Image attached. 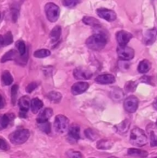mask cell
<instances>
[{"label": "cell", "instance_id": "6da1fadb", "mask_svg": "<svg viewBox=\"0 0 157 158\" xmlns=\"http://www.w3.org/2000/svg\"><path fill=\"white\" fill-rule=\"evenodd\" d=\"M106 43V38L103 34L96 33L89 36L86 43L89 49L94 51H100L105 47Z\"/></svg>", "mask_w": 157, "mask_h": 158}, {"label": "cell", "instance_id": "7a4b0ae2", "mask_svg": "<svg viewBox=\"0 0 157 158\" xmlns=\"http://www.w3.org/2000/svg\"><path fill=\"white\" fill-rule=\"evenodd\" d=\"M129 141L131 144L140 148L147 143V137L143 130L139 127H134L131 131Z\"/></svg>", "mask_w": 157, "mask_h": 158}, {"label": "cell", "instance_id": "3957f363", "mask_svg": "<svg viewBox=\"0 0 157 158\" xmlns=\"http://www.w3.org/2000/svg\"><path fill=\"white\" fill-rule=\"evenodd\" d=\"M29 131L27 129L17 130L9 135V140L13 144L18 145L26 143L29 138Z\"/></svg>", "mask_w": 157, "mask_h": 158}, {"label": "cell", "instance_id": "277c9868", "mask_svg": "<svg viewBox=\"0 0 157 158\" xmlns=\"http://www.w3.org/2000/svg\"><path fill=\"white\" fill-rule=\"evenodd\" d=\"M45 12L48 20H49L51 23L56 22L59 17V8L53 2H48L45 6Z\"/></svg>", "mask_w": 157, "mask_h": 158}, {"label": "cell", "instance_id": "5b68a950", "mask_svg": "<svg viewBox=\"0 0 157 158\" xmlns=\"http://www.w3.org/2000/svg\"><path fill=\"white\" fill-rule=\"evenodd\" d=\"M69 119L63 115H57L54 122V128L58 134H64L69 130Z\"/></svg>", "mask_w": 157, "mask_h": 158}, {"label": "cell", "instance_id": "8992f818", "mask_svg": "<svg viewBox=\"0 0 157 158\" xmlns=\"http://www.w3.org/2000/svg\"><path fill=\"white\" fill-rule=\"evenodd\" d=\"M117 54L123 60H130L135 56V51L129 46H118Z\"/></svg>", "mask_w": 157, "mask_h": 158}, {"label": "cell", "instance_id": "52a82bcc", "mask_svg": "<svg viewBox=\"0 0 157 158\" xmlns=\"http://www.w3.org/2000/svg\"><path fill=\"white\" fill-rule=\"evenodd\" d=\"M139 100L135 96H129L125 100L124 108L128 113H135L138 108Z\"/></svg>", "mask_w": 157, "mask_h": 158}, {"label": "cell", "instance_id": "ba28073f", "mask_svg": "<svg viewBox=\"0 0 157 158\" xmlns=\"http://www.w3.org/2000/svg\"><path fill=\"white\" fill-rule=\"evenodd\" d=\"M96 13L100 18L108 22H112L116 19V14L114 11L106 8H100L96 10Z\"/></svg>", "mask_w": 157, "mask_h": 158}, {"label": "cell", "instance_id": "9c48e42d", "mask_svg": "<svg viewBox=\"0 0 157 158\" xmlns=\"http://www.w3.org/2000/svg\"><path fill=\"white\" fill-rule=\"evenodd\" d=\"M18 106L20 108L19 112V117L22 118H25L26 117V113L29 110V106H30L31 101L29 100V97L27 96H24V97H21L18 100Z\"/></svg>", "mask_w": 157, "mask_h": 158}, {"label": "cell", "instance_id": "30bf717a", "mask_svg": "<svg viewBox=\"0 0 157 158\" xmlns=\"http://www.w3.org/2000/svg\"><path fill=\"white\" fill-rule=\"evenodd\" d=\"M115 37H116V40L119 46H126V44L132 39V35L130 32H128L124 30H121L117 32Z\"/></svg>", "mask_w": 157, "mask_h": 158}, {"label": "cell", "instance_id": "8fae6325", "mask_svg": "<svg viewBox=\"0 0 157 158\" xmlns=\"http://www.w3.org/2000/svg\"><path fill=\"white\" fill-rule=\"evenodd\" d=\"M73 76L76 80H89L92 77V73L86 68L78 67L74 69Z\"/></svg>", "mask_w": 157, "mask_h": 158}, {"label": "cell", "instance_id": "7c38bea8", "mask_svg": "<svg viewBox=\"0 0 157 158\" xmlns=\"http://www.w3.org/2000/svg\"><path fill=\"white\" fill-rule=\"evenodd\" d=\"M89 88V83L86 82H77L72 85L71 91L73 95H78L86 92Z\"/></svg>", "mask_w": 157, "mask_h": 158}, {"label": "cell", "instance_id": "4fadbf2b", "mask_svg": "<svg viewBox=\"0 0 157 158\" xmlns=\"http://www.w3.org/2000/svg\"><path fill=\"white\" fill-rule=\"evenodd\" d=\"M115 77L109 73L101 74L95 78V82L99 84H111V83H115Z\"/></svg>", "mask_w": 157, "mask_h": 158}, {"label": "cell", "instance_id": "5bb4252c", "mask_svg": "<svg viewBox=\"0 0 157 158\" xmlns=\"http://www.w3.org/2000/svg\"><path fill=\"white\" fill-rule=\"evenodd\" d=\"M68 135L71 140L77 141L80 138V129L79 127L76 124L71 125L68 130Z\"/></svg>", "mask_w": 157, "mask_h": 158}, {"label": "cell", "instance_id": "9a60e30c", "mask_svg": "<svg viewBox=\"0 0 157 158\" xmlns=\"http://www.w3.org/2000/svg\"><path fill=\"white\" fill-rule=\"evenodd\" d=\"M52 116V110L50 108H46L42 111L40 112L37 117V123H44V122H48V120L50 119V117Z\"/></svg>", "mask_w": 157, "mask_h": 158}, {"label": "cell", "instance_id": "2e32d148", "mask_svg": "<svg viewBox=\"0 0 157 158\" xmlns=\"http://www.w3.org/2000/svg\"><path fill=\"white\" fill-rule=\"evenodd\" d=\"M14 117H15V116L12 114L0 115V131L7 127L10 122L13 120Z\"/></svg>", "mask_w": 157, "mask_h": 158}, {"label": "cell", "instance_id": "e0dca14e", "mask_svg": "<svg viewBox=\"0 0 157 158\" xmlns=\"http://www.w3.org/2000/svg\"><path fill=\"white\" fill-rule=\"evenodd\" d=\"M156 32L155 29H152L148 30L145 33L144 35V43L146 45H151L154 43L155 40Z\"/></svg>", "mask_w": 157, "mask_h": 158}, {"label": "cell", "instance_id": "ac0fdd59", "mask_svg": "<svg viewBox=\"0 0 157 158\" xmlns=\"http://www.w3.org/2000/svg\"><path fill=\"white\" fill-rule=\"evenodd\" d=\"M127 154L129 156L131 157H141L145 158L147 157L148 153L146 151H143L140 149H136V148H130L128 150Z\"/></svg>", "mask_w": 157, "mask_h": 158}, {"label": "cell", "instance_id": "d6986e66", "mask_svg": "<svg viewBox=\"0 0 157 158\" xmlns=\"http://www.w3.org/2000/svg\"><path fill=\"white\" fill-rule=\"evenodd\" d=\"M43 106V103L42 100H40L38 98H34L31 100V110L33 114H36L40 110L42 109Z\"/></svg>", "mask_w": 157, "mask_h": 158}, {"label": "cell", "instance_id": "ffe728a7", "mask_svg": "<svg viewBox=\"0 0 157 158\" xmlns=\"http://www.w3.org/2000/svg\"><path fill=\"white\" fill-rule=\"evenodd\" d=\"M129 126H130V121L129 120H125L122 123H120L119 124L116 125L115 128V131L119 133V134H125V133L127 132Z\"/></svg>", "mask_w": 157, "mask_h": 158}, {"label": "cell", "instance_id": "44dd1931", "mask_svg": "<svg viewBox=\"0 0 157 158\" xmlns=\"http://www.w3.org/2000/svg\"><path fill=\"white\" fill-rule=\"evenodd\" d=\"M151 68V63H149V60H143L139 63L138 66V71L140 73H146Z\"/></svg>", "mask_w": 157, "mask_h": 158}, {"label": "cell", "instance_id": "7402d4cb", "mask_svg": "<svg viewBox=\"0 0 157 158\" xmlns=\"http://www.w3.org/2000/svg\"><path fill=\"white\" fill-rule=\"evenodd\" d=\"M61 31L62 29L59 26H56L52 29V30L51 31L50 33V39L52 43H56L58 40H59V37L61 35Z\"/></svg>", "mask_w": 157, "mask_h": 158}, {"label": "cell", "instance_id": "603a6c76", "mask_svg": "<svg viewBox=\"0 0 157 158\" xmlns=\"http://www.w3.org/2000/svg\"><path fill=\"white\" fill-rule=\"evenodd\" d=\"M2 80L3 84L6 85V86H9L13 82V77L11 75L9 71L6 70L2 73Z\"/></svg>", "mask_w": 157, "mask_h": 158}, {"label": "cell", "instance_id": "cb8c5ba5", "mask_svg": "<svg viewBox=\"0 0 157 158\" xmlns=\"http://www.w3.org/2000/svg\"><path fill=\"white\" fill-rule=\"evenodd\" d=\"M17 57V52L16 51L14 50V49H11L9 52H6L4 56H2V58L1 59L2 63H5V62L9 61V60H15Z\"/></svg>", "mask_w": 157, "mask_h": 158}, {"label": "cell", "instance_id": "d4e9b609", "mask_svg": "<svg viewBox=\"0 0 157 158\" xmlns=\"http://www.w3.org/2000/svg\"><path fill=\"white\" fill-rule=\"evenodd\" d=\"M112 147V142L108 140H101L97 143V148L99 150H109Z\"/></svg>", "mask_w": 157, "mask_h": 158}, {"label": "cell", "instance_id": "484cf974", "mask_svg": "<svg viewBox=\"0 0 157 158\" xmlns=\"http://www.w3.org/2000/svg\"><path fill=\"white\" fill-rule=\"evenodd\" d=\"M48 98L53 103H58L61 100L62 95L60 93L52 91V92L49 93V94H48Z\"/></svg>", "mask_w": 157, "mask_h": 158}, {"label": "cell", "instance_id": "4316f807", "mask_svg": "<svg viewBox=\"0 0 157 158\" xmlns=\"http://www.w3.org/2000/svg\"><path fill=\"white\" fill-rule=\"evenodd\" d=\"M50 54L51 52L49 49H38V50H36L34 52V56L36 57V58H45V57H47L49 56H50Z\"/></svg>", "mask_w": 157, "mask_h": 158}, {"label": "cell", "instance_id": "83f0119b", "mask_svg": "<svg viewBox=\"0 0 157 158\" xmlns=\"http://www.w3.org/2000/svg\"><path fill=\"white\" fill-rule=\"evenodd\" d=\"M83 23L85 24L88 25V26H99V22L96 19L93 18V17H89L86 16L84 17L83 19Z\"/></svg>", "mask_w": 157, "mask_h": 158}, {"label": "cell", "instance_id": "f1b7e54d", "mask_svg": "<svg viewBox=\"0 0 157 158\" xmlns=\"http://www.w3.org/2000/svg\"><path fill=\"white\" fill-rule=\"evenodd\" d=\"M111 96H112V98L113 100H120L123 97V91L119 88H114L112 90V92H111Z\"/></svg>", "mask_w": 157, "mask_h": 158}, {"label": "cell", "instance_id": "f546056e", "mask_svg": "<svg viewBox=\"0 0 157 158\" xmlns=\"http://www.w3.org/2000/svg\"><path fill=\"white\" fill-rule=\"evenodd\" d=\"M15 46H16L17 49H18L19 55L21 56H23L26 54V43H25L22 40H19V41L17 42Z\"/></svg>", "mask_w": 157, "mask_h": 158}, {"label": "cell", "instance_id": "4dcf8cb0", "mask_svg": "<svg viewBox=\"0 0 157 158\" xmlns=\"http://www.w3.org/2000/svg\"><path fill=\"white\" fill-rule=\"evenodd\" d=\"M38 127L42 131L46 134H49L51 131V125L49 122H44V123H38Z\"/></svg>", "mask_w": 157, "mask_h": 158}, {"label": "cell", "instance_id": "1f68e13d", "mask_svg": "<svg viewBox=\"0 0 157 158\" xmlns=\"http://www.w3.org/2000/svg\"><path fill=\"white\" fill-rule=\"evenodd\" d=\"M3 41H4V46L10 45L12 43V41H13V37H12V32H6L4 36H3Z\"/></svg>", "mask_w": 157, "mask_h": 158}, {"label": "cell", "instance_id": "d6a6232c", "mask_svg": "<svg viewBox=\"0 0 157 158\" xmlns=\"http://www.w3.org/2000/svg\"><path fill=\"white\" fill-rule=\"evenodd\" d=\"M66 156L67 158H83V155L80 152L75 151H72V150H69L66 153Z\"/></svg>", "mask_w": 157, "mask_h": 158}, {"label": "cell", "instance_id": "836d02e7", "mask_svg": "<svg viewBox=\"0 0 157 158\" xmlns=\"http://www.w3.org/2000/svg\"><path fill=\"white\" fill-rule=\"evenodd\" d=\"M85 134H86V137L91 140H95L97 137L95 132L92 129L86 130V131H85Z\"/></svg>", "mask_w": 157, "mask_h": 158}, {"label": "cell", "instance_id": "e575fe53", "mask_svg": "<svg viewBox=\"0 0 157 158\" xmlns=\"http://www.w3.org/2000/svg\"><path fill=\"white\" fill-rule=\"evenodd\" d=\"M18 89V86H17V85H14V86H12V89H11V97H12V100L13 104H15V103Z\"/></svg>", "mask_w": 157, "mask_h": 158}, {"label": "cell", "instance_id": "d590c367", "mask_svg": "<svg viewBox=\"0 0 157 158\" xmlns=\"http://www.w3.org/2000/svg\"><path fill=\"white\" fill-rule=\"evenodd\" d=\"M78 3L79 2L77 0H65L62 2V4L68 8H74Z\"/></svg>", "mask_w": 157, "mask_h": 158}, {"label": "cell", "instance_id": "8d00e7d4", "mask_svg": "<svg viewBox=\"0 0 157 158\" xmlns=\"http://www.w3.org/2000/svg\"><path fill=\"white\" fill-rule=\"evenodd\" d=\"M135 87H136V83H134V82L131 81L129 82L126 84V86H125V89H126V91H129V92H132L135 89Z\"/></svg>", "mask_w": 157, "mask_h": 158}, {"label": "cell", "instance_id": "74e56055", "mask_svg": "<svg viewBox=\"0 0 157 158\" xmlns=\"http://www.w3.org/2000/svg\"><path fill=\"white\" fill-rule=\"evenodd\" d=\"M150 144L152 147H157V135L153 132L150 134Z\"/></svg>", "mask_w": 157, "mask_h": 158}, {"label": "cell", "instance_id": "f35d334b", "mask_svg": "<svg viewBox=\"0 0 157 158\" xmlns=\"http://www.w3.org/2000/svg\"><path fill=\"white\" fill-rule=\"evenodd\" d=\"M9 149V146L7 142L2 138H0V150L2 151H8Z\"/></svg>", "mask_w": 157, "mask_h": 158}, {"label": "cell", "instance_id": "ab89813d", "mask_svg": "<svg viewBox=\"0 0 157 158\" xmlns=\"http://www.w3.org/2000/svg\"><path fill=\"white\" fill-rule=\"evenodd\" d=\"M36 87H37L36 83H34V82H32V83H29V84L26 86V92L29 93V94H30V93H32L34 89H36Z\"/></svg>", "mask_w": 157, "mask_h": 158}, {"label": "cell", "instance_id": "60d3db41", "mask_svg": "<svg viewBox=\"0 0 157 158\" xmlns=\"http://www.w3.org/2000/svg\"><path fill=\"white\" fill-rule=\"evenodd\" d=\"M11 12H12V20H13V22H15L17 20V19H18V9H17V8H12Z\"/></svg>", "mask_w": 157, "mask_h": 158}, {"label": "cell", "instance_id": "b9f144b4", "mask_svg": "<svg viewBox=\"0 0 157 158\" xmlns=\"http://www.w3.org/2000/svg\"><path fill=\"white\" fill-rule=\"evenodd\" d=\"M5 106V101H4V99L3 97L0 95V110L2 109Z\"/></svg>", "mask_w": 157, "mask_h": 158}, {"label": "cell", "instance_id": "7bdbcfd3", "mask_svg": "<svg viewBox=\"0 0 157 158\" xmlns=\"http://www.w3.org/2000/svg\"><path fill=\"white\" fill-rule=\"evenodd\" d=\"M2 46H4V41H3V36L0 35V48Z\"/></svg>", "mask_w": 157, "mask_h": 158}, {"label": "cell", "instance_id": "ee69618b", "mask_svg": "<svg viewBox=\"0 0 157 158\" xmlns=\"http://www.w3.org/2000/svg\"><path fill=\"white\" fill-rule=\"evenodd\" d=\"M152 106H153V107L157 110V98L154 100L153 103H152Z\"/></svg>", "mask_w": 157, "mask_h": 158}, {"label": "cell", "instance_id": "f6af8a7d", "mask_svg": "<svg viewBox=\"0 0 157 158\" xmlns=\"http://www.w3.org/2000/svg\"><path fill=\"white\" fill-rule=\"evenodd\" d=\"M109 158H117V157H109Z\"/></svg>", "mask_w": 157, "mask_h": 158}, {"label": "cell", "instance_id": "bcb514c9", "mask_svg": "<svg viewBox=\"0 0 157 158\" xmlns=\"http://www.w3.org/2000/svg\"><path fill=\"white\" fill-rule=\"evenodd\" d=\"M0 18H1V14H0Z\"/></svg>", "mask_w": 157, "mask_h": 158}, {"label": "cell", "instance_id": "7dc6e473", "mask_svg": "<svg viewBox=\"0 0 157 158\" xmlns=\"http://www.w3.org/2000/svg\"><path fill=\"white\" fill-rule=\"evenodd\" d=\"M156 125H157V120H156Z\"/></svg>", "mask_w": 157, "mask_h": 158}, {"label": "cell", "instance_id": "c3c4849f", "mask_svg": "<svg viewBox=\"0 0 157 158\" xmlns=\"http://www.w3.org/2000/svg\"><path fill=\"white\" fill-rule=\"evenodd\" d=\"M153 158H157V157H153Z\"/></svg>", "mask_w": 157, "mask_h": 158}]
</instances>
